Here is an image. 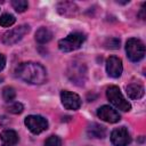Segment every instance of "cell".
<instances>
[{
    "mask_svg": "<svg viewBox=\"0 0 146 146\" xmlns=\"http://www.w3.org/2000/svg\"><path fill=\"white\" fill-rule=\"evenodd\" d=\"M16 75L25 82L32 84H42L47 80V71L46 68L33 62L22 63L16 68Z\"/></svg>",
    "mask_w": 146,
    "mask_h": 146,
    "instance_id": "cell-1",
    "label": "cell"
},
{
    "mask_svg": "<svg viewBox=\"0 0 146 146\" xmlns=\"http://www.w3.org/2000/svg\"><path fill=\"white\" fill-rule=\"evenodd\" d=\"M86 36L80 32H74L58 41V48L64 52H70L79 49L84 42Z\"/></svg>",
    "mask_w": 146,
    "mask_h": 146,
    "instance_id": "cell-2",
    "label": "cell"
},
{
    "mask_svg": "<svg viewBox=\"0 0 146 146\" xmlns=\"http://www.w3.org/2000/svg\"><path fill=\"white\" fill-rule=\"evenodd\" d=\"M106 96H107L108 100L111 102V104H113L116 108H119L123 112H128L131 110L130 103L128 100H125V98L123 97L119 87H116V86L108 87L106 90Z\"/></svg>",
    "mask_w": 146,
    "mask_h": 146,
    "instance_id": "cell-3",
    "label": "cell"
},
{
    "mask_svg": "<svg viewBox=\"0 0 146 146\" xmlns=\"http://www.w3.org/2000/svg\"><path fill=\"white\" fill-rule=\"evenodd\" d=\"M125 51L131 62H139L145 56V46L139 39L130 38L125 43Z\"/></svg>",
    "mask_w": 146,
    "mask_h": 146,
    "instance_id": "cell-4",
    "label": "cell"
},
{
    "mask_svg": "<svg viewBox=\"0 0 146 146\" xmlns=\"http://www.w3.org/2000/svg\"><path fill=\"white\" fill-rule=\"evenodd\" d=\"M67 75L72 82H74L78 86H83L87 79V68L83 63L80 62H73L68 70Z\"/></svg>",
    "mask_w": 146,
    "mask_h": 146,
    "instance_id": "cell-5",
    "label": "cell"
},
{
    "mask_svg": "<svg viewBox=\"0 0 146 146\" xmlns=\"http://www.w3.org/2000/svg\"><path fill=\"white\" fill-rule=\"evenodd\" d=\"M24 123L27 129L34 135L41 133L48 129V121L40 115H29L25 117Z\"/></svg>",
    "mask_w": 146,
    "mask_h": 146,
    "instance_id": "cell-6",
    "label": "cell"
},
{
    "mask_svg": "<svg viewBox=\"0 0 146 146\" xmlns=\"http://www.w3.org/2000/svg\"><path fill=\"white\" fill-rule=\"evenodd\" d=\"M30 31V26L27 24H23V25H19L15 29H11L9 31H7L3 36H2V41L3 43L10 46V44H14L16 42H18L19 40H22V38L29 33Z\"/></svg>",
    "mask_w": 146,
    "mask_h": 146,
    "instance_id": "cell-7",
    "label": "cell"
},
{
    "mask_svg": "<svg viewBox=\"0 0 146 146\" xmlns=\"http://www.w3.org/2000/svg\"><path fill=\"white\" fill-rule=\"evenodd\" d=\"M111 141L114 146H128L131 141L130 133L125 127L116 128L111 133Z\"/></svg>",
    "mask_w": 146,
    "mask_h": 146,
    "instance_id": "cell-8",
    "label": "cell"
},
{
    "mask_svg": "<svg viewBox=\"0 0 146 146\" xmlns=\"http://www.w3.org/2000/svg\"><path fill=\"white\" fill-rule=\"evenodd\" d=\"M60 99H62V104L66 110H79L81 106V98L71 91L67 90H63L60 92Z\"/></svg>",
    "mask_w": 146,
    "mask_h": 146,
    "instance_id": "cell-9",
    "label": "cell"
},
{
    "mask_svg": "<svg viewBox=\"0 0 146 146\" xmlns=\"http://www.w3.org/2000/svg\"><path fill=\"white\" fill-rule=\"evenodd\" d=\"M97 115L103 121H106L108 123H116L120 121L121 116L119 112H116L114 108H112L108 105H104L97 110Z\"/></svg>",
    "mask_w": 146,
    "mask_h": 146,
    "instance_id": "cell-10",
    "label": "cell"
},
{
    "mask_svg": "<svg viewBox=\"0 0 146 146\" xmlns=\"http://www.w3.org/2000/svg\"><path fill=\"white\" fill-rule=\"evenodd\" d=\"M106 71L107 74L112 78H119L122 74L123 65L122 60L116 56H111L106 60Z\"/></svg>",
    "mask_w": 146,
    "mask_h": 146,
    "instance_id": "cell-11",
    "label": "cell"
},
{
    "mask_svg": "<svg viewBox=\"0 0 146 146\" xmlns=\"http://www.w3.org/2000/svg\"><path fill=\"white\" fill-rule=\"evenodd\" d=\"M1 146H15L18 141V135L11 129H6L1 132Z\"/></svg>",
    "mask_w": 146,
    "mask_h": 146,
    "instance_id": "cell-12",
    "label": "cell"
},
{
    "mask_svg": "<svg viewBox=\"0 0 146 146\" xmlns=\"http://www.w3.org/2000/svg\"><path fill=\"white\" fill-rule=\"evenodd\" d=\"M125 90H127V94H128L129 98H131V99H139L145 94L144 87L141 84H138V83H130V84H128Z\"/></svg>",
    "mask_w": 146,
    "mask_h": 146,
    "instance_id": "cell-13",
    "label": "cell"
},
{
    "mask_svg": "<svg viewBox=\"0 0 146 146\" xmlns=\"http://www.w3.org/2000/svg\"><path fill=\"white\" fill-rule=\"evenodd\" d=\"M57 9H58V13L64 16H73L78 13V6L73 2H67V1L59 2L57 6Z\"/></svg>",
    "mask_w": 146,
    "mask_h": 146,
    "instance_id": "cell-14",
    "label": "cell"
},
{
    "mask_svg": "<svg viewBox=\"0 0 146 146\" xmlns=\"http://www.w3.org/2000/svg\"><path fill=\"white\" fill-rule=\"evenodd\" d=\"M87 133L91 138H104L106 136V128L98 123H91L87 128Z\"/></svg>",
    "mask_w": 146,
    "mask_h": 146,
    "instance_id": "cell-15",
    "label": "cell"
},
{
    "mask_svg": "<svg viewBox=\"0 0 146 146\" xmlns=\"http://www.w3.org/2000/svg\"><path fill=\"white\" fill-rule=\"evenodd\" d=\"M52 38V32L48 27H40L35 32V40L39 43H47Z\"/></svg>",
    "mask_w": 146,
    "mask_h": 146,
    "instance_id": "cell-16",
    "label": "cell"
},
{
    "mask_svg": "<svg viewBox=\"0 0 146 146\" xmlns=\"http://www.w3.org/2000/svg\"><path fill=\"white\" fill-rule=\"evenodd\" d=\"M16 22V18L11 14H3L0 16V25L3 27H9Z\"/></svg>",
    "mask_w": 146,
    "mask_h": 146,
    "instance_id": "cell-17",
    "label": "cell"
},
{
    "mask_svg": "<svg viewBox=\"0 0 146 146\" xmlns=\"http://www.w3.org/2000/svg\"><path fill=\"white\" fill-rule=\"evenodd\" d=\"M2 97L7 103H11L16 97V91L13 87H6L2 90Z\"/></svg>",
    "mask_w": 146,
    "mask_h": 146,
    "instance_id": "cell-18",
    "label": "cell"
},
{
    "mask_svg": "<svg viewBox=\"0 0 146 146\" xmlns=\"http://www.w3.org/2000/svg\"><path fill=\"white\" fill-rule=\"evenodd\" d=\"M23 110H24V106L18 102H11L7 106V111L9 113H13V114H19L23 112Z\"/></svg>",
    "mask_w": 146,
    "mask_h": 146,
    "instance_id": "cell-19",
    "label": "cell"
},
{
    "mask_svg": "<svg viewBox=\"0 0 146 146\" xmlns=\"http://www.w3.org/2000/svg\"><path fill=\"white\" fill-rule=\"evenodd\" d=\"M11 5H13L14 9L16 11H18V13L25 11L27 9V7H29L27 1H25V0H13L11 1Z\"/></svg>",
    "mask_w": 146,
    "mask_h": 146,
    "instance_id": "cell-20",
    "label": "cell"
},
{
    "mask_svg": "<svg viewBox=\"0 0 146 146\" xmlns=\"http://www.w3.org/2000/svg\"><path fill=\"white\" fill-rule=\"evenodd\" d=\"M44 146H62V140H60L59 137L52 135V136H49L46 139Z\"/></svg>",
    "mask_w": 146,
    "mask_h": 146,
    "instance_id": "cell-21",
    "label": "cell"
},
{
    "mask_svg": "<svg viewBox=\"0 0 146 146\" xmlns=\"http://www.w3.org/2000/svg\"><path fill=\"white\" fill-rule=\"evenodd\" d=\"M105 47L107 49H117L120 47V40L116 38H111L105 42Z\"/></svg>",
    "mask_w": 146,
    "mask_h": 146,
    "instance_id": "cell-22",
    "label": "cell"
},
{
    "mask_svg": "<svg viewBox=\"0 0 146 146\" xmlns=\"http://www.w3.org/2000/svg\"><path fill=\"white\" fill-rule=\"evenodd\" d=\"M5 65H6V57H5V55H3V54H1V52H0V71H2V70H3Z\"/></svg>",
    "mask_w": 146,
    "mask_h": 146,
    "instance_id": "cell-23",
    "label": "cell"
},
{
    "mask_svg": "<svg viewBox=\"0 0 146 146\" xmlns=\"http://www.w3.org/2000/svg\"><path fill=\"white\" fill-rule=\"evenodd\" d=\"M138 16H139L141 19H145V18H146V16H145V3H143L141 9H140V13L138 14Z\"/></svg>",
    "mask_w": 146,
    "mask_h": 146,
    "instance_id": "cell-24",
    "label": "cell"
},
{
    "mask_svg": "<svg viewBox=\"0 0 146 146\" xmlns=\"http://www.w3.org/2000/svg\"><path fill=\"white\" fill-rule=\"evenodd\" d=\"M1 81H2V79H1V78H0V82H1Z\"/></svg>",
    "mask_w": 146,
    "mask_h": 146,
    "instance_id": "cell-25",
    "label": "cell"
}]
</instances>
